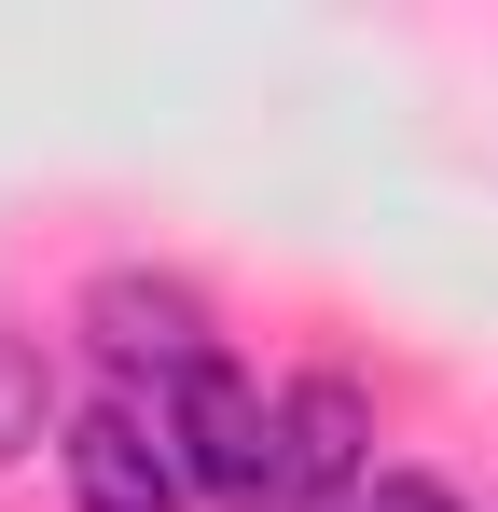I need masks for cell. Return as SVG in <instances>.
<instances>
[{
  "instance_id": "6da1fadb",
  "label": "cell",
  "mask_w": 498,
  "mask_h": 512,
  "mask_svg": "<svg viewBox=\"0 0 498 512\" xmlns=\"http://www.w3.org/2000/svg\"><path fill=\"white\" fill-rule=\"evenodd\" d=\"M70 333L97 346V374H111L125 402H153V416L208 374V360H236L222 319H208V291H194V277H166V263H97V277H83V305H70Z\"/></svg>"
},
{
  "instance_id": "7a4b0ae2",
  "label": "cell",
  "mask_w": 498,
  "mask_h": 512,
  "mask_svg": "<svg viewBox=\"0 0 498 512\" xmlns=\"http://www.w3.org/2000/svg\"><path fill=\"white\" fill-rule=\"evenodd\" d=\"M166 443H180V471H194V512H277L291 443H277V388H263L249 360H208V374L166 402Z\"/></svg>"
},
{
  "instance_id": "3957f363",
  "label": "cell",
  "mask_w": 498,
  "mask_h": 512,
  "mask_svg": "<svg viewBox=\"0 0 498 512\" xmlns=\"http://www.w3.org/2000/svg\"><path fill=\"white\" fill-rule=\"evenodd\" d=\"M277 443H291L277 512H360L374 499V388H360L346 360H319V374L277 388Z\"/></svg>"
},
{
  "instance_id": "277c9868",
  "label": "cell",
  "mask_w": 498,
  "mask_h": 512,
  "mask_svg": "<svg viewBox=\"0 0 498 512\" xmlns=\"http://www.w3.org/2000/svg\"><path fill=\"white\" fill-rule=\"evenodd\" d=\"M56 471H70V512H194V471H180L166 416L125 402V388H97V402L56 429Z\"/></svg>"
},
{
  "instance_id": "5b68a950",
  "label": "cell",
  "mask_w": 498,
  "mask_h": 512,
  "mask_svg": "<svg viewBox=\"0 0 498 512\" xmlns=\"http://www.w3.org/2000/svg\"><path fill=\"white\" fill-rule=\"evenodd\" d=\"M56 360H42V346L28 333H0V471H14V457H42V443H56Z\"/></svg>"
},
{
  "instance_id": "8992f818",
  "label": "cell",
  "mask_w": 498,
  "mask_h": 512,
  "mask_svg": "<svg viewBox=\"0 0 498 512\" xmlns=\"http://www.w3.org/2000/svg\"><path fill=\"white\" fill-rule=\"evenodd\" d=\"M360 512H471V499H457L443 471H374V499H360Z\"/></svg>"
}]
</instances>
